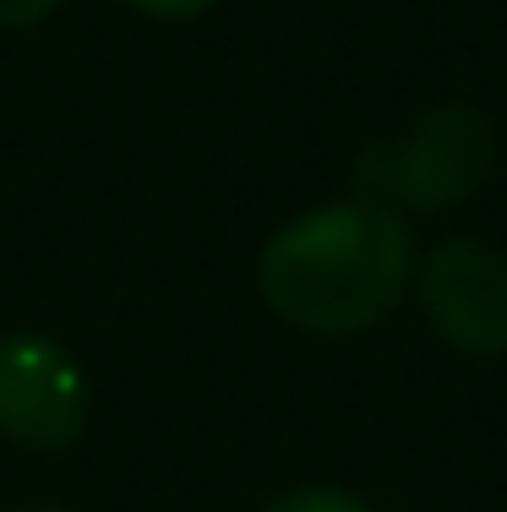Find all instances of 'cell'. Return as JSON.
<instances>
[{
  "instance_id": "1",
  "label": "cell",
  "mask_w": 507,
  "mask_h": 512,
  "mask_svg": "<svg viewBox=\"0 0 507 512\" xmlns=\"http://www.w3.org/2000/svg\"><path fill=\"white\" fill-rule=\"evenodd\" d=\"M415 235L388 202H333L273 229L257 256V289L300 333H366L404 300Z\"/></svg>"
},
{
  "instance_id": "2",
  "label": "cell",
  "mask_w": 507,
  "mask_h": 512,
  "mask_svg": "<svg viewBox=\"0 0 507 512\" xmlns=\"http://www.w3.org/2000/svg\"><path fill=\"white\" fill-rule=\"evenodd\" d=\"M497 164V131L475 104H442L420 115L398 142H377L355 169V186L371 191V202H398L415 213L475 197Z\"/></svg>"
},
{
  "instance_id": "3",
  "label": "cell",
  "mask_w": 507,
  "mask_h": 512,
  "mask_svg": "<svg viewBox=\"0 0 507 512\" xmlns=\"http://www.w3.org/2000/svg\"><path fill=\"white\" fill-rule=\"evenodd\" d=\"M93 409L77 355L44 333L0 338V436L28 453H60L82 436Z\"/></svg>"
},
{
  "instance_id": "4",
  "label": "cell",
  "mask_w": 507,
  "mask_h": 512,
  "mask_svg": "<svg viewBox=\"0 0 507 512\" xmlns=\"http://www.w3.org/2000/svg\"><path fill=\"white\" fill-rule=\"evenodd\" d=\"M420 306L464 355H507V262L480 240H448L420 262Z\"/></svg>"
},
{
  "instance_id": "5",
  "label": "cell",
  "mask_w": 507,
  "mask_h": 512,
  "mask_svg": "<svg viewBox=\"0 0 507 512\" xmlns=\"http://www.w3.org/2000/svg\"><path fill=\"white\" fill-rule=\"evenodd\" d=\"M262 512H371L355 491H338V485H295V491L273 496Z\"/></svg>"
},
{
  "instance_id": "6",
  "label": "cell",
  "mask_w": 507,
  "mask_h": 512,
  "mask_svg": "<svg viewBox=\"0 0 507 512\" xmlns=\"http://www.w3.org/2000/svg\"><path fill=\"white\" fill-rule=\"evenodd\" d=\"M126 6L148 11V17H159V22H191V17H202V11H213L219 0H126Z\"/></svg>"
},
{
  "instance_id": "7",
  "label": "cell",
  "mask_w": 507,
  "mask_h": 512,
  "mask_svg": "<svg viewBox=\"0 0 507 512\" xmlns=\"http://www.w3.org/2000/svg\"><path fill=\"white\" fill-rule=\"evenodd\" d=\"M60 0H0V28H33L44 22Z\"/></svg>"
},
{
  "instance_id": "8",
  "label": "cell",
  "mask_w": 507,
  "mask_h": 512,
  "mask_svg": "<svg viewBox=\"0 0 507 512\" xmlns=\"http://www.w3.org/2000/svg\"><path fill=\"white\" fill-rule=\"evenodd\" d=\"M17 512H66V507H55V502H28V507H17Z\"/></svg>"
}]
</instances>
